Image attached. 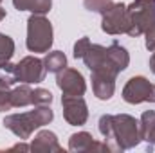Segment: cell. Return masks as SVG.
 I'll return each mask as SVG.
<instances>
[{
	"mask_svg": "<svg viewBox=\"0 0 155 153\" xmlns=\"http://www.w3.org/2000/svg\"><path fill=\"white\" fill-rule=\"evenodd\" d=\"M130 29L128 34L137 38L155 25V0H134L128 5Z\"/></svg>",
	"mask_w": 155,
	"mask_h": 153,
	"instance_id": "cell-4",
	"label": "cell"
},
{
	"mask_svg": "<svg viewBox=\"0 0 155 153\" xmlns=\"http://www.w3.org/2000/svg\"><path fill=\"white\" fill-rule=\"evenodd\" d=\"M0 2H2V0H0Z\"/></svg>",
	"mask_w": 155,
	"mask_h": 153,
	"instance_id": "cell-28",
	"label": "cell"
},
{
	"mask_svg": "<svg viewBox=\"0 0 155 153\" xmlns=\"http://www.w3.org/2000/svg\"><path fill=\"white\" fill-rule=\"evenodd\" d=\"M18 11H31L33 15H47L52 7V0H13Z\"/></svg>",
	"mask_w": 155,
	"mask_h": 153,
	"instance_id": "cell-15",
	"label": "cell"
},
{
	"mask_svg": "<svg viewBox=\"0 0 155 153\" xmlns=\"http://www.w3.org/2000/svg\"><path fill=\"white\" fill-rule=\"evenodd\" d=\"M139 133L141 141L148 144V150L155 148V110H146L139 121Z\"/></svg>",
	"mask_w": 155,
	"mask_h": 153,
	"instance_id": "cell-14",
	"label": "cell"
},
{
	"mask_svg": "<svg viewBox=\"0 0 155 153\" xmlns=\"http://www.w3.org/2000/svg\"><path fill=\"white\" fill-rule=\"evenodd\" d=\"M63 117L71 126H83L88 119V106L81 96H63L61 97Z\"/></svg>",
	"mask_w": 155,
	"mask_h": 153,
	"instance_id": "cell-8",
	"label": "cell"
},
{
	"mask_svg": "<svg viewBox=\"0 0 155 153\" xmlns=\"http://www.w3.org/2000/svg\"><path fill=\"white\" fill-rule=\"evenodd\" d=\"M52 103V94L45 88H35L33 90V105L40 106V105H51Z\"/></svg>",
	"mask_w": 155,
	"mask_h": 153,
	"instance_id": "cell-22",
	"label": "cell"
},
{
	"mask_svg": "<svg viewBox=\"0 0 155 153\" xmlns=\"http://www.w3.org/2000/svg\"><path fill=\"white\" fill-rule=\"evenodd\" d=\"M123 99L130 105H139L144 101L155 103V85L144 76L130 77L123 88Z\"/></svg>",
	"mask_w": 155,
	"mask_h": 153,
	"instance_id": "cell-7",
	"label": "cell"
},
{
	"mask_svg": "<svg viewBox=\"0 0 155 153\" xmlns=\"http://www.w3.org/2000/svg\"><path fill=\"white\" fill-rule=\"evenodd\" d=\"M15 54V41L7 34H0V65L9 61Z\"/></svg>",
	"mask_w": 155,
	"mask_h": 153,
	"instance_id": "cell-20",
	"label": "cell"
},
{
	"mask_svg": "<svg viewBox=\"0 0 155 153\" xmlns=\"http://www.w3.org/2000/svg\"><path fill=\"white\" fill-rule=\"evenodd\" d=\"M92 90H94V96L97 99L108 101L116 92V77L92 72Z\"/></svg>",
	"mask_w": 155,
	"mask_h": 153,
	"instance_id": "cell-12",
	"label": "cell"
},
{
	"mask_svg": "<svg viewBox=\"0 0 155 153\" xmlns=\"http://www.w3.org/2000/svg\"><path fill=\"white\" fill-rule=\"evenodd\" d=\"M103 20H101V29L107 33V34H128V29H130V15H128V5L123 4V2H114L103 15Z\"/></svg>",
	"mask_w": 155,
	"mask_h": 153,
	"instance_id": "cell-6",
	"label": "cell"
},
{
	"mask_svg": "<svg viewBox=\"0 0 155 153\" xmlns=\"http://www.w3.org/2000/svg\"><path fill=\"white\" fill-rule=\"evenodd\" d=\"M144 43H146V49L148 50H155V25L150 27L146 33H144Z\"/></svg>",
	"mask_w": 155,
	"mask_h": 153,
	"instance_id": "cell-25",
	"label": "cell"
},
{
	"mask_svg": "<svg viewBox=\"0 0 155 153\" xmlns=\"http://www.w3.org/2000/svg\"><path fill=\"white\" fill-rule=\"evenodd\" d=\"M13 108V103H11V90L9 86H2L0 85V112H7Z\"/></svg>",
	"mask_w": 155,
	"mask_h": 153,
	"instance_id": "cell-23",
	"label": "cell"
},
{
	"mask_svg": "<svg viewBox=\"0 0 155 153\" xmlns=\"http://www.w3.org/2000/svg\"><path fill=\"white\" fill-rule=\"evenodd\" d=\"M11 103H13V108H24V106L33 105V88L27 83L13 88L11 90Z\"/></svg>",
	"mask_w": 155,
	"mask_h": 153,
	"instance_id": "cell-16",
	"label": "cell"
},
{
	"mask_svg": "<svg viewBox=\"0 0 155 153\" xmlns=\"http://www.w3.org/2000/svg\"><path fill=\"white\" fill-rule=\"evenodd\" d=\"M88 47H90V40L87 38V36L79 38L76 43H74V58H76V60L79 58V60H81V58L85 56V52H87Z\"/></svg>",
	"mask_w": 155,
	"mask_h": 153,
	"instance_id": "cell-24",
	"label": "cell"
},
{
	"mask_svg": "<svg viewBox=\"0 0 155 153\" xmlns=\"http://www.w3.org/2000/svg\"><path fill=\"white\" fill-rule=\"evenodd\" d=\"M33 151H63V148L58 144V137L54 132L51 130H41L35 135L31 146H29Z\"/></svg>",
	"mask_w": 155,
	"mask_h": 153,
	"instance_id": "cell-13",
	"label": "cell"
},
{
	"mask_svg": "<svg viewBox=\"0 0 155 153\" xmlns=\"http://www.w3.org/2000/svg\"><path fill=\"white\" fill-rule=\"evenodd\" d=\"M150 70L155 74V50H153V54H152V58H150Z\"/></svg>",
	"mask_w": 155,
	"mask_h": 153,
	"instance_id": "cell-26",
	"label": "cell"
},
{
	"mask_svg": "<svg viewBox=\"0 0 155 153\" xmlns=\"http://www.w3.org/2000/svg\"><path fill=\"white\" fill-rule=\"evenodd\" d=\"M52 119H54V114L49 108V105H40V106H35V110L24 112V114L7 115L2 124L9 132H13L20 141H27L35 130L49 124Z\"/></svg>",
	"mask_w": 155,
	"mask_h": 153,
	"instance_id": "cell-1",
	"label": "cell"
},
{
	"mask_svg": "<svg viewBox=\"0 0 155 153\" xmlns=\"http://www.w3.org/2000/svg\"><path fill=\"white\" fill-rule=\"evenodd\" d=\"M56 85L63 92V96H83L87 92V83L81 72L76 69H63L56 76Z\"/></svg>",
	"mask_w": 155,
	"mask_h": 153,
	"instance_id": "cell-10",
	"label": "cell"
},
{
	"mask_svg": "<svg viewBox=\"0 0 155 153\" xmlns=\"http://www.w3.org/2000/svg\"><path fill=\"white\" fill-rule=\"evenodd\" d=\"M43 63H45L47 72L58 74L60 70H63L67 67V56L61 50H52V52H47V56L43 58Z\"/></svg>",
	"mask_w": 155,
	"mask_h": 153,
	"instance_id": "cell-18",
	"label": "cell"
},
{
	"mask_svg": "<svg viewBox=\"0 0 155 153\" xmlns=\"http://www.w3.org/2000/svg\"><path fill=\"white\" fill-rule=\"evenodd\" d=\"M141 142L139 121L128 114L112 115V137L107 141L110 151L132 150Z\"/></svg>",
	"mask_w": 155,
	"mask_h": 153,
	"instance_id": "cell-2",
	"label": "cell"
},
{
	"mask_svg": "<svg viewBox=\"0 0 155 153\" xmlns=\"http://www.w3.org/2000/svg\"><path fill=\"white\" fill-rule=\"evenodd\" d=\"M52 41V24L45 15H31L27 20V49L31 52H49Z\"/></svg>",
	"mask_w": 155,
	"mask_h": 153,
	"instance_id": "cell-3",
	"label": "cell"
},
{
	"mask_svg": "<svg viewBox=\"0 0 155 153\" xmlns=\"http://www.w3.org/2000/svg\"><path fill=\"white\" fill-rule=\"evenodd\" d=\"M69 150L74 153H87V151H110L107 142H97L88 132H78L72 133L69 139Z\"/></svg>",
	"mask_w": 155,
	"mask_h": 153,
	"instance_id": "cell-11",
	"label": "cell"
},
{
	"mask_svg": "<svg viewBox=\"0 0 155 153\" xmlns=\"http://www.w3.org/2000/svg\"><path fill=\"white\" fill-rule=\"evenodd\" d=\"M15 83H18V70L16 65H13L11 61H5L0 65V85L2 86H13Z\"/></svg>",
	"mask_w": 155,
	"mask_h": 153,
	"instance_id": "cell-19",
	"label": "cell"
},
{
	"mask_svg": "<svg viewBox=\"0 0 155 153\" xmlns=\"http://www.w3.org/2000/svg\"><path fill=\"white\" fill-rule=\"evenodd\" d=\"M4 18H5V9H2V7H0V22H2Z\"/></svg>",
	"mask_w": 155,
	"mask_h": 153,
	"instance_id": "cell-27",
	"label": "cell"
},
{
	"mask_svg": "<svg viewBox=\"0 0 155 153\" xmlns=\"http://www.w3.org/2000/svg\"><path fill=\"white\" fill-rule=\"evenodd\" d=\"M112 4H114V0H83L85 9L94 11V13H99V15H103Z\"/></svg>",
	"mask_w": 155,
	"mask_h": 153,
	"instance_id": "cell-21",
	"label": "cell"
},
{
	"mask_svg": "<svg viewBox=\"0 0 155 153\" xmlns=\"http://www.w3.org/2000/svg\"><path fill=\"white\" fill-rule=\"evenodd\" d=\"M107 50H108V58L112 60V63L117 67L119 72H123L124 69H128V65H130V54H128V50L124 47H121L119 43H112L110 47H107Z\"/></svg>",
	"mask_w": 155,
	"mask_h": 153,
	"instance_id": "cell-17",
	"label": "cell"
},
{
	"mask_svg": "<svg viewBox=\"0 0 155 153\" xmlns=\"http://www.w3.org/2000/svg\"><path fill=\"white\" fill-rule=\"evenodd\" d=\"M81 60H83L85 67L94 74H105V76H112V77H117V74H119L117 67L108 58L107 47H103V45L90 43V47L87 49V52Z\"/></svg>",
	"mask_w": 155,
	"mask_h": 153,
	"instance_id": "cell-5",
	"label": "cell"
},
{
	"mask_svg": "<svg viewBox=\"0 0 155 153\" xmlns=\"http://www.w3.org/2000/svg\"><path fill=\"white\" fill-rule=\"evenodd\" d=\"M16 70H18V81L27 83V85L41 83L47 74L43 60L35 58V56H25L24 60H20V63H16Z\"/></svg>",
	"mask_w": 155,
	"mask_h": 153,
	"instance_id": "cell-9",
	"label": "cell"
}]
</instances>
